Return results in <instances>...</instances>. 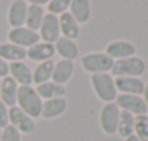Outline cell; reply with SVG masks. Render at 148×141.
Wrapping results in <instances>:
<instances>
[{"instance_id": "cell-30", "label": "cell", "mask_w": 148, "mask_h": 141, "mask_svg": "<svg viewBox=\"0 0 148 141\" xmlns=\"http://www.w3.org/2000/svg\"><path fill=\"white\" fill-rule=\"evenodd\" d=\"M8 76H9V63L0 58V79H5Z\"/></svg>"}, {"instance_id": "cell-15", "label": "cell", "mask_w": 148, "mask_h": 141, "mask_svg": "<svg viewBox=\"0 0 148 141\" xmlns=\"http://www.w3.org/2000/svg\"><path fill=\"white\" fill-rule=\"evenodd\" d=\"M54 47H55V54H58L61 57V60H68V61L74 63V60H77L80 57L79 45L73 39L60 36L57 39V42L54 44Z\"/></svg>"}, {"instance_id": "cell-24", "label": "cell", "mask_w": 148, "mask_h": 141, "mask_svg": "<svg viewBox=\"0 0 148 141\" xmlns=\"http://www.w3.org/2000/svg\"><path fill=\"white\" fill-rule=\"evenodd\" d=\"M54 64L55 61L52 60H48V61H44V63H39L35 70L32 72V80L34 83L38 86V85H42V83H47L51 80L52 77V70H54Z\"/></svg>"}, {"instance_id": "cell-26", "label": "cell", "mask_w": 148, "mask_h": 141, "mask_svg": "<svg viewBox=\"0 0 148 141\" xmlns=\"http://www.w3.org/2000/svg\"><path fill=\"white\" fill-rule=\"evenodd\" d=\"M134 135H136L139 141H148V116L147 115L135 116Z\"/></svg>"}, {"instance_id": "cell-18", "label": "cell", "mask_w": 148, "mask_h": 141, "mask_svg": "<svg viewBox=\"0 0 148 141\" xmlns=\"http://www.w3.org/2000/svg\"><path fill=\"white\" fill-rule=\"evenodd\" d=\"M68 13L74 18V21L79 25L87 23L92 16L90 2H87V0H70Z\"/></svg>"}, {"instance_id": "cell-17", "label": "cell", "mask_w": 148, "mask_h": 141, "mask_svg": "<svg viewBox=\"0 0 148 141\" xmlns=\"http://www.w3.org/2000/svg\"><path fill=\"white\" fill-rule=\"evenodd\" d=\"M18 90H19V85L10 76L2 79V86H0V100H2L8 108L16 106Z\"/></svg>"}, {"instance_id": "cell-21", "label": "cell", "mask_w": 148, "mask_h": 141, "mask_svg": "<svg viewBox=\"0 0 148 141\" xmlns=\"http://www.w3.org/2000/svg\"><path fill=\"white\" fill-rule=\"evenodd\" d=\"M35 90H36L38 96L42 100H49V99H55V98H64L65 93H67L64 86L57 85L52 80H49L47 83H42V85H38Z\"/></svg>"}, {"instance_id": "cell-13", "label": "cell", "mask_w": 148, "mask_h": 141, "mask_svg": "<svg viewBox=\"0 0 148 141\" xmlns=\"http://www.w3.org/2000/svg\"><path fill=\"white\" fill-rule=\"evenodd\" d=\"M116 90L121 95H135L141 96L144 93V82L139 77H116L115 79Z\"/></svg>"}, {"instance_id": "cell-12", "label": "cell", "mask_w": 148, "mask_h": 141, "mask_svg": "<svg viewBox=\"0 0 148 141\" xmlns=\"http://www.w3.org/2000/svg\"><path fill=\"white\" fill-rule=\"evenodd\" d=\"M9 76L19 86H32V83H34V80H32V70L23 61L10 63L9 64Z\"/></svg>"}, {"instance_id": "cell-6", "label": "cell", "mask_w": 148, "mask_h": 141, "mask_svg": "<svg viewBox=\"0 0 148 141\" xmlns=\"http://www.w3.org/2000/svg\"><path fill=\"white\" fill-rule=\"evenodd\" d=\"M115 103L118 105V108L121 111L129 112L134 116H139V115H147L148 108L144 102V99L141 96H135V95H118L115 99Z\"/></svg>"}, {"instance_id": "cell-35", "label": "cell", "mask_w": 148, "mask_h": 141, "mask_svg": "<svg viewBox=\"0 0 148 141\" xmlns=\"http://www.w3.org/2000/svg\"><path fill=\"white\" fill-rule=\"evenodd\" d=\"M147 116H148V112H147Z\"/></svg>"}, {"instance_id": "cell-8", "label": "cell", "mask_w": 148, "mask_h": 141, "mask_svg": "<svg viewBox=\"0 0 148 141\" xmlns=\"http://www.w3.org/2000/svg\"><path fill=\"white\" fill-rule=\"evenodd\" d=\"M8 39H9V42H12V44H15L18 47H22L25 50H28L29 47H32V45H35V44H38L41 41L38 32L31 31L26 26L12 28L8 32Z\"/></svg>"}, {"instance_id": "cell-3", "label": "cell", "mask_w": 148, "mask_h": 141, "mask_svg": "<svg viewBox=\"0 0 148 141\" xmlns=\"http://www.w3.org/2000/svg\"><path fill=\"white\" fill-rule=\"evenodd\" d=\"M147 64L142 58L134 55L123 60H116L110 70L112 76L115 77H139L145 73Z\"/></svg>"}, {"instance_id": "cell-16", "label": "cell", "mask_w": 148, "mask_h": 141, "mask_svg": "<svg viewBox=\"0 0 148 141\" xmlns=\"http://www.w3.org/2000/svg\"><path fill=\"white\" fill-rule=\"evenodd\" d=\"M55 55V47L54 44H47V42H38L26 50V58L35 63H44L48 60H52Z\"/></svg>"}, {"instance_id": "cell-29", "label": "cell", "mask_w": 148, "mask_h": 141, "mask_svg": "<svg viewBox=\"0 0 148 141\" xmlns=\"http://www.w3.org/2000/svg\"><path fill=\"white\" fill-rule=\"evenodd\" d=\"M9 125V108L0 100V129Z\"/></svg>"}, {"instance_id": "cell-9", "label": "cell", "mask_w": 148, "mask_h": 141, "mask_svg": "<svg viewBox=\"0 0 148 141\" xmlns=\"http://www.w3.org/2000/svg\"><path fill=\"white\" fill-rule=\"evenodd\" d=\"M9 125L15 127L21 134H32L36 128L35 119L26 115L18 106L9 108Z\"/></svg>"}, {"instance_id": "cell-33", "label": "cell", "mask_w": 148, "mask_h": 141, "mask_svg": "<svg viewBox=\"0 0 148 141\" xmlns=\"http://www.w3.org/2000/svg\"><path fill=\"white\" fill-rule=\"evenodd\" d=\"M0 86H2V79H0Z\"/></svg>"}, {"instance_id": "cell-27", "label": "cell", "mask_w": 148, "mask_h": 141, "mask_svg": "<svg viewBox=\"0 0 148 141\" xmlns=\"http://www.w3.org/2000/svg\"><path fill=\"white\" fill-rule=\"evenodd\" d=\"M70 8V0H49L47 3V10L49 15L61 16L62 13L68 12Z\"/></svg>"}, {"instance_id": "cell-2", "label": "cell", "mask_w": 148, "mask_h": 141, "mask_svg": "<svg viewBox=\"0 0 148 141\" xmlns=\"http://www.w3.org/2000/svg\"><path fill=\"white\" fill-rule=\"evenodd\" d=\"M90 85L95 92V95L105 103L115 102L118 96V90L115 86V79L109 73H100V74H92Z\"/></svg>"}, {"instance_id": "cell-22", "label": "cell", "mask_w": 148, "mask_h": 141, "mask_svg": "<svg viewBox=\"0 0 148 141\" xmlns=\"http://www.w3.org/2000/svg\"><path fill=\"white\" fill-rule=\"evenodd\" d=\"M45 16V9L39 5H35V3H28V10H26V21H25V26L31 31H35L38 32L41 23H42V19Z\"/></svg>"}, {"instance_id": "cell-14", "label": "cell", "mask_w": 148, "mask_h": 141, "mask_svg": "<svg viewBox=\"0 0 148 141\" xmlns=\"http://www.w3.org/2000/svg\"><path fill=\"white\" fill-rule=\"evenodd\" d=\"M67 106H68V103H67L65 98H55V99L44 100L39 118H42V119H55L67 111Z\"/></svg>"}, {"instance_id": "cell-4", "label": "cell", "mask_w": 148, "mask_h": 141, "mask_svg": "<svg viewBox=\"0 0 148 141\" xmlns=\"http://www.w3.org/2000/svg\"><path fill=\"white\" fill-rule=\"evenodd\" d=\"M80 63L86 73L100 74V73H109L115 61L105 52H89L82 57Z\"/></svg>"}, {"instance_id": "cell-32", "label": "cell", "mask_w": 148, "mask_h": 141, "mask_svg": "<svg viewBox=\"0 0 148 141\" xmlns=\"http://www.w3.org/2000/svg\"><path fill=\"white\" fill-rule=\"evenodd\" d=\"M123 141H139V140L136 138V135H131V137H128V138H125Z\"/></svg>"}, {"instance_id": "cell-5", "label": "cell", "mask_w": 148, "mask_h": 141, "mask_svg": "<svg viewBox=\"0 0 148 141\" xmlns=\"http://www.w3.org/2000/svg\"><path fill=\"white\" fill-rule=\"evenodd\" d=\"M119 113H121V109L118 108V105L115 102H109V103H105L102 106L100 113H99V124H100V129L106 135L116 134Z\"/></svg>"}, {"instance_id": "cell-34", "label": "cell", "mask_w": 148, "mask_h": 141, "mask_svg": "<svg viewBox=\"0 0 148 141\" xmlns=\"http://www.w3.org/2000/svg\"><path fill=\"white\" fill-rule=\"evenodd\" d=\"M0 137H2V129H0Z\"/></svg>"}, {"instance_id": "cell-10", "label": "cell", "mask_w": 148, "mask_h": 141, "mask_svg": "<svg viewBox=\"0 0 148 141\" xmlns=\"http://www.w3.org/2000/svg\"><path fill=\"white\" fill-rule=\"evenodd\" d=\"M135 52H136L135 45H134L132 42H129V41H123V39L112 41L110 44H108L106 51H105V54H108L113 61L134 57Z\"/></svg>"}, {"instance_id": "cell-23", "label": "cell", "mask_w": 148, "mask_h": 141, "mask_svg": "<svg viewBox=\"0 0 148 141\" xmlns=\"http://www.w3.org/2000/svg\"><path fill=\"white\" fill-rule=\"evenodd\" d=\"M0 58H3L6 63L23 61V58H26V50L12 42H3L0 44Z\"/></svg>"}, {"instance_id": "cell-25", "label": "cell", "mask_w": 148, "mask_h": 141, "mask_svg": "<svg viewBox=\"0 0 148 141\" xmlns=\"http://www.w3.org/2000/svg\"><path fill=\"white\" fill-rule=\"evenodd\" d=\"M134 128H135V116L129 112L121 111L116 134L122 138H128V137L134 135Z\"/></svg>"}, {"instance_id": "cell-1", "label": "cell", "mask_w": 148, "mask_h": 141, "mask_svg": "<svg viewBox=\"0 0 148 141\" xmlns=\"http://www.w3.org/2000/svg\"><path fill=\"white\" fill-rule=\"evenodd\" d=\"M42 99L38 96L36 90L32 86H19L16 106L22 109L31 118H39L42 109Z\"/></svg>"}, {"instance_id": "cell-28", "label": "cell", "mask_w": 148, "mask_h": 141, "mask_svg": "<svg viewBox=\"0 0 148 141\" xmlns=\"http://www.w3.org/2000/svg\"><path fill=\"white\" fill-rule=\"evenodd\" d=\"M0 141H22V134L12 125H8L2 129V137Z\"/></svg>"}, {"instance_id": "cell-20", "label": "cell", "mask_w": 148, "mask_h": 141, "mask_svg": "<svg viewBox=\"0 0 148 141\" xmlns=\"http://www.w3.org/2000/svg\"><path fill=\"white\" fill-rule=\"evenodd\" d=\"M58 22H60L61 36L73 39V41H76L80 36V25L74 21V18L68 12H65L61 16H58Z\"/></svg>"}, {"instance_id": "cell-11", "label": "cell", "mask_w": 148, "mask_h": 141, "mask_svg": "<svg viewBox=\"0 0 148 141\" xmlns=\"http://www.w3.org/2000/svg\"><path fill=\"white\" fill-rule=\"evenodd\" d=\"M26 10H28V2H25V0H15L10 3L8 10V23L10 25V29L25 26Z\"/></svg>"}, {"instance_id": "cell-31", "label": "cell", "mask_w": 148, "mask_h": 141, "mask_svg": "<svg viewBox=\"0 0 148 141\" xmlns=\"http://www.w3.org/2000/svg\"><path fill=\"white\" fill-rule=\"evenodd\" d=\"M142 95H144L142 99H144V102H145V105H147V108H148V83L145 85V87H144V93H142Z\"/></svg>"}, {"instance_id": "cell-7", "label": "cell", "mask_w": 148, "mask_h": 141, "mask_svg": "<svg viewBox=\"0 0 148 141\" xmlns=\"http://www.w3.org/2000/svg\"><path fill=\"white\" fill-rule=\"evenodd\" d=\"M38 35H39V39H42V42L55 44L57 39L61 36L58 16L45 13V16L42 19V23H41V26L38 29Z\"/></svg>"}, {"instance_id": "cell-19", "label": "cell", "mask_w": 148, "mask_h": 141, "mask_svg": "<svg viewBox=\"0 0 148 141\" xmlns=\"http://www.w3.org/2000/svg\"><path fill=\"white\" fill-rule=\"evenodd\" d=\"M74 73V63L68 61V60H58L54 64V70H52V77L51 80L57 85L64 86Z\"/></svg>"}]
</instances>
